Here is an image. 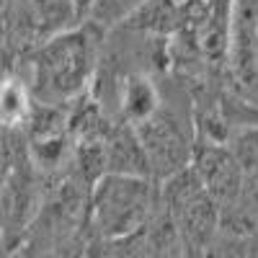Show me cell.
<instances>
[{"label":"cell","instance_id":"obj_1","mask_svg":"<svg viewBox=\"0 0 258 258\" xmlns=\"http://www.w3.org/2000/svg\"><path fill=\"white\" fill-rule=\"evenodd\" d=\"M103 34V29L83 18L78 26L21 54L13 70L26 80L36 103L70 106L96 83Z\"/></svg>","mask_w":258,"mask_h":258},{"label":"cell","instance_id":"obj_2","mask_svg":"<svg viewBox=\"0 0 258 258\" xmlns=\"http://www.w3.org/2000/svg\"><path fill=\"white\" fill-rule=\"evenodd\" d=\"M158 183L142 176L103 173L88 194V225L98 240H124L137 235L155 217Z\"/></svg>","mask_w":258,"mask_h":258},{"label":"cell","instance_id":"obj_3","mask_svg":"<svg viewBox=\"0 0 258 258\" xmlns=\"http://www.w3.org/2000/svg\"><path fill=\"white\" fill-rule=\"evenodd\" d=\"M85 18L78 0H6L0 13L6 49L13 59L78 26Z\"/></svg>","mask_w":258,"mask_h":258},{"label":"cell","instance_id":"obj_4","mask_svg":"<svg viewBox=\"0 0 258 258\" xmlns=\"http://www.w3.org/2000/svg\"><path fill=\"white\" fill-rule=\"evenodd\" d=\"M160 202L170 214V225L188 250H204L212 243L220 227V209L202 188L191 165L163 181Z\"/></svg>","mask_w":258,"mask_h":258},{"label":"cell","instance_id":"obj_5","mask_svg":"<svg viewBox=\"0 0 258 258\" xmlns=\"http://www.w3.org/2000/svg\"><path fill=\"white\" fill-rule=\"evenodd\" d=\"M132 132H135L140 150L145 155L150 178L155 183H163L165 178L181 173L183 168L191 165L197 137L181 121V116L176 111L165 109L163 103L153 116L135 124Z\"/></svg>","mask_w":258,"mask_h":258},{"label":"cell","instance_id":"obj_6","mask_svg":"<svg viewBox=\"0 0 258 258\" xmlns=\"http://www.w3.org/2000/svg\"><path fill=\"white\" fill-rule=\"evenodd\" d=\"M191 170L209 199L217 204L220 217L238 207L243 194V168L230 145H194Z\"/></svg>","mask_w":258,"mask_h":258},{"label":"cell","instance_id":"obj_7","mask_svg":"<svg viewBox=\"0 0 258 258\" xmlns=\"http://www.w3.org/2000/svg\"><path fill=\"white\" fill-rule=\"evenodd\" d=\"M116 103L121 111V121L135 126L140 121H145L147 116H153L160 109V91L158 83L150 78L147 73H126L119 85H116Z\"/></svg>","mask_w":258,"mask_h":258},{"label":"cell","instance_id":"obj_8","mask_svg":"<svg viewBox=\"0 0 258 258\" xmlns=\"http://www.w3.org/2000/svg\"><path fill=\"white\" fill-rule=\"evenodd\" d=\"M34 109V96L26 80L16 70L0 78V129L3 132H21L26 126Z\"/></svg>","mask_w":258,"mask_h":258},{"label":"cell","instance_id":"obj_9","mask_svg":"<svg viewBox=\"0 0 258 258\" xmlns=\"http://www.w3.org/2000/svg\"><path fill=\"white\" fill-rule=\"evenodd\" d=\"M145 3L147 0H88L85 21H91L98 29L109 31V29L124 24V21Z\"/></svg>","mask_w":258,"mask_h":258},{"label":"cell","instance_id":"obj_10","mask_svg":"<svg viewBox=\"0 0 258 258\" xmlns=\"http://www.w3.org/2000/svg\"><path fill=\"white\" fill-rule=\"evenodd\" d=\"M11 147H13V132H3V129H0V186H3L6 173H8Z\"/></svg>","mask_w":258,"mask_h":258},{"label":"cell","instance_id":"obj_11","mask_svg":"<svg viewBox=\"0 0 258 258\" xmlns=\"http://www.w3.org/2000/svg\"><path fill=\"white\" fill-rule=\"evenodd\" d=\"M170 3H173V6H176V8H178V6H181V3H186V0H170Z\"/></svg>","mask_w":258,"mask_h":258},{"label":"cell","instance_id":"obj_12","mask_svg":"<svg viewBox=\"0 0 258 258\" xmlns=\"http://www.w3.org/2000/svg\"><path fill=\"white\" fill-rule=\"evenodd\" d=\"M255 6H258V0H255Z\"/></svg>","mask_w":258,"mask_h":258}]
</instances>
